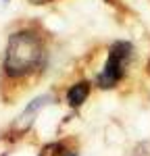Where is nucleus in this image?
Wrapping results in <instances>:
<instances>
[{
  "label": "nucleus",
  "mask_w": 150,
  "mask_h": 156,
  "mask_svg": "<svg viewBox=\"0 0 150 156\" xmlns=\"http://www.w3.org/2000/svg\"><path fill=\"white\" fill-rule=\"evenodd\" d=\"M106 2H109V4H115V2H119V0H106Z\"/></svg>",
  "instance_id": "0eeeda50"
},
{
  "label": "nucleus",
  "mask_w": 150,
  "mask_h": 156,
  "mask_svg": "<svg viewBox=\"0 0 150 156\" xmlns=\"http://www.w3.org/2000/svg\"><path fill=\"white\" fill-rule=\"evenodd\" d=\"M27 2H31V4H48L52 0H27Z\"/></svg>",
  "instance_id": "423d86ee"
},
{
  "label": "nucleus",
  "mask_w": 150,
  "mask_h": 156,
  "mask_svg": "<svg viewBox=\"0 0 150 156\" xmlns=\"http://www.w3.org/2000/svg\"><path fill=\"white\" fill-rule=\"evenodd\" d=\"M46 65V40L36 27L15 29L4 46L0 75L9 81H25Z\"/></svg>",
  "instance_id": "f257e3e1"
},
{
  "label": "nucleus",
  "mask_w": 150,
  "mask_h": 156,
  "mask_svg": "<svg viewBox=\"0 0 150 156\" xmlns=\"http://www.w3.org/2000/svg\"><path fill=\"white\" fill-rule=\"evenodd\" d=\"M54 98L50 96V94H42V96L34 98L27 106L23 108V112L17 117V121H15V125H12V129L17 133H25L31 125H34V121H36V115L42 110V108L46 106V104H50Z\"/></svg>",
  "instance_id": "7ed1b4c3"
},
{
  "label": "nucleus",
  "mask_w": 150,
  "mask_h": 156,
  "mask_svg": "<svg viewBox=\"0 0 150 156\" xmlns=\"http://www.w3.org/2000/svg\"><path fill=\"white\" fill-rule=\"evenodd\" d=\"M4 2H6V0H4Z\"/></svg>",
  "instance_id": "6e6552de"
},
{
  "label": "nucleus",
  "mask_w": 150,
  "mask_h": 156,
  "mask_svg": "<svg viewBox=\"0 0 150 156\" xmlns=\"http://www.w3.org/2000/svg\"><path fill=\"white\" fill-rule=\"evenodd\" d=\"M90 87H92V85H90V81H86V79L75 81L73 85H69V90H67V94H65L67 104L71 108H79L88 100V96H90Z\"/></svg>",
  "instance_id": "20e7f679"
},
{
  "label": "nucleus",
  "mask_w": 150,
  "mask_h": 156,
  "mask_svg": "<svg viewBox=\"0 0 150 156\" xmlns=\"http://www.w3.org/2000/svg\"><path fill=\"white\" fill-rule=\"evenodd\" d=\"M40 156H77V152H75V150H69V148H65L62 142H54V144L46 146V148L40 152Z\"/></svg>",
  "instance_id": "39448f33"
},
{
  "label": "nucleus",
  "mask_w": 150,
  "mask_h": 156,
  "mask_svg": "<svg viewBox=\"0 0 150 156\" xmlns=\"http://www.w3.org/2000/svg\"><path fill=\"white\" fill-rule=\"evenodd\" d=\"M131 58H134V46L129 42H125V40L115 42L109 48V56H106V62H104L102 71L96 77V85L102 87V90L115 87L125 77Z\"/></svg>",
  "instance_id": "f03ea898"
}]
</instances>
